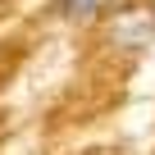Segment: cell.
I'll return each instance as SVG.
<instances>
[{
  "instance_id": "obj_2",
  "label": "cell",
  "mask_w": 155,
  "mask_h": 155,
  "mask_svg": "<svg viewBox=\"0 0 155 155\" xmlns=\"http://www.w3.org/2000/svg\"><path fill=\"white\" fill-rule=\"evenodd\" d=\"M96 5H101V0H64V9H68V14H91Z\"/></svg>"
},
{
  "instance_id": "obj_1",
  "label": "cell",
  "mask_w": 155,
  "mask_h": 155,
  "mask_svg": "<svg viewBox=\"0 0 155 155\" xmlns=\"http://www.w3.org/2000/svg\"><path fill=\"white\" fill-rule=\"evenodd\" d=\"M110 41L119 50H146L155 41V14L150 9H123L110 23Z\"/></svg>"
}]
</instances>
